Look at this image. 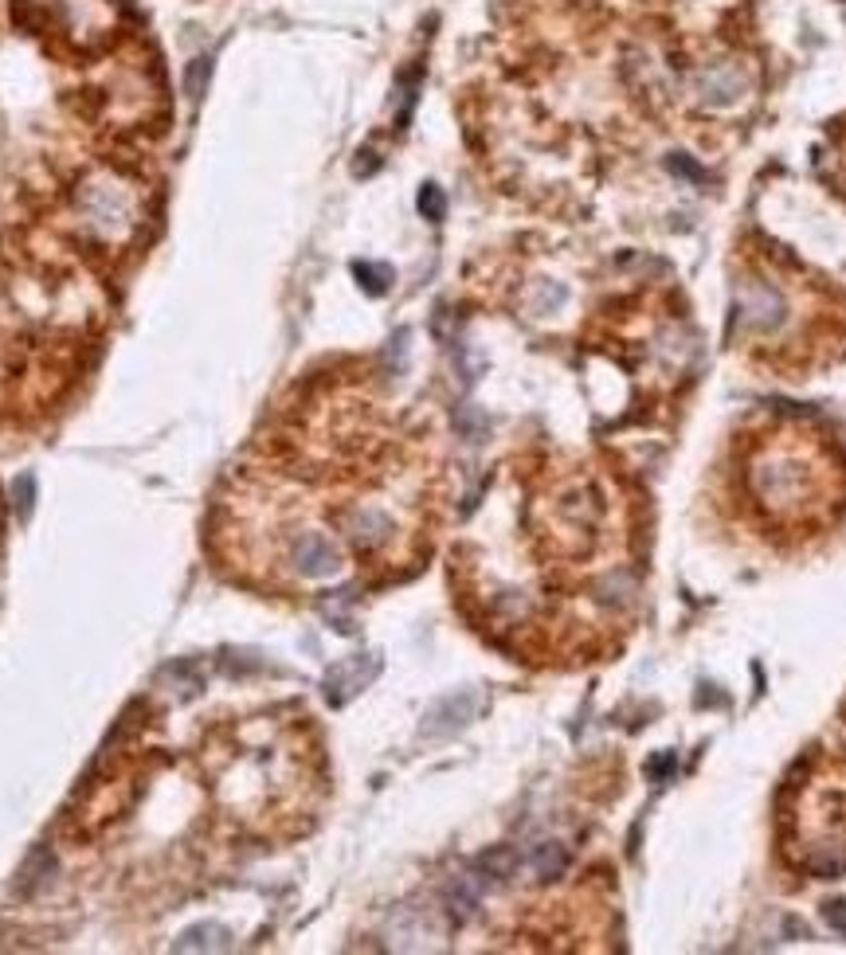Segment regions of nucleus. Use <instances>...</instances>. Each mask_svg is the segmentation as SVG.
<instances>
[{"mask_svg": "<svg viewBox=\"0 0 846 955\" xmlns=\"http://www.w3.org/2000/svg\"><path fill=\"white\" fill-rule=\"evenodd\" d=\"M208 75H212V59H192L188 63V71H185V91H188V98L192 102H200L204 98V87H208Z\"/></svg>", "mask_w": 846, "mask_h": 955, "instance_id": "1a4fd4ad", "label": "nucleus"}, {"mask_svg": "<svg viewBox=\"0 0 846 955\" xmlns=\"http://www.w3.org/2000/svg\"><path fill=\"white\" fill-rule=\"evenodd\" d=\"M420 216L423 220H443L447 216V196L439 184H423L420 188Z\"/></svg>", "mask_w": 846, "mask_h": 955, "instance_id": "9d476101", "label": "nucleus"}, {"mask_svg": "<svg viewBox=\"0 0 846 955\" xmlns=\"http://www.w3.org/2000/svg\"><path fill=\"white\" fill-rule=\"evenodd\" d=\"M32 498H36V478H32V474L16 478V509H20V517L32 513Z\"/></svg>", "mask_w": 846, "mask_h": 955, "instance_id": "f8f14e48", "label": "nucleus"}, {"mask_svg": "<svg viewBox=\"0 0 846 955\" xmlns=\"http://www.w3.org/2000/svg\"><path fill=\"white\" fill-rule=\"evenodd\" d=\"M752 505L780 529H811L831 521L839 494L835 470L796 451H764L749 470Z\"/></svg>", "mask_w": 846, "mask_h": 955, "instance_id": "f257e3e1", "label": "nucleus"}, {"mask_svg": "<svg viewBox=\"0 0 846 955\" xmlns=\"http://www.w3.org/2000/svg\"><path fill=\"white\" fill-rule=\"evenodd\" d=\"M533 869L541 873V877H557L564 869V850L561 846H537V854H533Z\"/></svg>", "mask_w": 846, "mask_h": 955, "instance_id": "9b49d317", "label": "nucleus"}, {"mask_svg": "<svg viewBox=\"0 0 846 955\" xmlns=\"http://www.w3.org/2000/svg\"><path fill=\"white\" fill-rule=\"evenodd\" d=\"M228 940H232V936H228V928H220V924H192V928L181 932L177 952H224V948H232Z\"/></svg>", "mask_w": 846, "mask_h": 955, "instance_id": "0eeeda50", "label": "nucleus"}, {"mask_svg": "<svg viewBox=\"0 0 846 955\" xmlns=\"http://www.w3.org/2000/svg\"><path fill=\"white\" fill-rule=\"evenodd\" d=\"M702 94L709 98V102H729V98H737L741 94V87H745V75L733 67V63H717V67H709L702 75Z\"/></svg>", "mask_w": 846, "mask_h": 955, "instance_id": "423d86ee", "label": "nucleus"}, {"mask_svg": "<svg viewBox=\"0 0 846 955\" xmlns=\"http://www.w3.org/2000/svg\"><path fill=\"white\" fill-rule=\"evenodd\" d=\"M823 916H827V924H831L835 932H843V936H846V901H835V905H827V912H823Z\"/></svg>", "mask_w": 846, "mask_h": 955, "instance_id": "ddd939ff", "label": "nucleus"}, {"mask_svg": "<svg viewBox=\"0 0 846 955\" xmlns=\"http://www.w3.org/2000/svg\"><path fill=\"white\" fill-rule=\"evenodd\" d=\"M353 274L361 278V286L369 294H384L392 286V267H384V263H353Z\"/></svg>", "mask_w": 846, "mask_h": 955, "instance_id": "6e6552de", "label": "nucleus"}, {"mask_svg": "<svg viewBox=\"0 0 846 955\" xmlns=\"http://www.w3.org/2000/svg\"><path fill=\"white\" fill-rule=\"evenodd\" d=\"M788 314V302L776 286L768 282H741V294H737V321L752 329V333H768L776 329Z\"/></svg>", "mask_w": 846, "mask_h": 955, "instance_id": "7ed1b4c3", "label": "nucleus"}, {"mask_svg": "<svg viewBox=\"0 0 846 955\" xmlns=\"http://www.w3.org/2000/svg\"><path fill=\"white\" fill-rule=\"evenodd\" d=\"M376 670H380V662H376V658H369V654H357V658H349V662L333 666V670H329V678H326L329 701L337 705V701L353 697L357 689H365V685L373 682Z\"/></svg>", "mask_w": 846, "mask_h": 955, "instance_id": "20e7f679", "label": "nucleus"}, {"mask_svg": "<svg viewBox=\"0 0 846 955\" xmlns=\"http://www.w3.org/2000/svg\"><path fill=\"white\" fill-rule=\"evenodd\" d=\"M83 216L94 231L118 239L138 224V200L126 184H118L114 177H98L83 188Z\"/></svg>", "mask_w": 846, "mask_h": 955, "instance_id": "f03ea898", "label": "nucleus"}, {"mask_svg": "<svg viewBox=\"0 0 846 955\" xmlns=\"http://www.w3.org/2000/svg\"><path fill=\"white\" fill-rule=\"evenodd\" d=\"M474 709H478V697H474L470 689L467 693H451V697H443V701L427 713L423 736H451V732H459V728L474 717Z\"/></svg>", "mask_w": 846, "mask_h": 955, "instance_id": "39448f33", "label": "nucleus"}]
</instances>
